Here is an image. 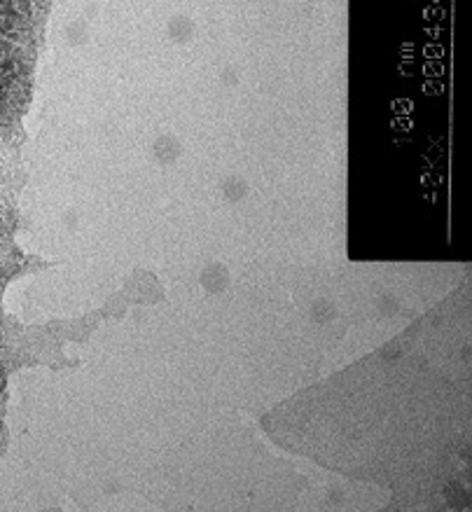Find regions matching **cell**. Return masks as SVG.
<instances>
[{"instance_id": "1", "label": "cell", "mask_w": 472, "mask_h": 512, "mask_svg": "<svg viewBox=\"0 0 472 512\" xmlns=\"http://www.w3.org/2000/svg\"><path fill=\"white\" fill-rule=\"evenodd\" d=\"M38 19V0H0V40L22 45Z\"/></svg>"}, {"instance_id": "2", "label": "cell", "mask_w": 472, "mask_h": 512, "mask_svg": "<svg viewBox=\"0 0 472 512\" xmlns=\"http://www.w3.org/2000/svg\"><path fill=\"white\" fill-rule=\"evenodd\" d=\"M19 80H22V64H19V59L8 50H0V113H3L5 103L15 92Z\"/></svg>"}]
</instances>
